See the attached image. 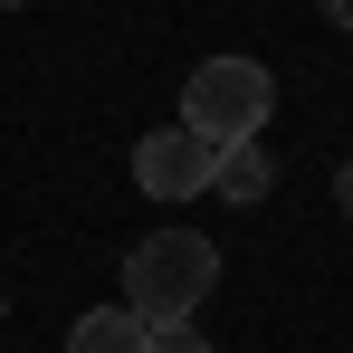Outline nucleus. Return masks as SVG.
<instances>
[{"label": "nucleus", "mask_w": 353, "mask_h": 353, "mask_svg": "<svg viewBox=\"0 0 353 353\" xmlns=\"http://www.w3.org/2000/svg\"><path fill=\"white\" fill-rule=\"evenodd\" d=\"M220 287V248L201 230H153L124 248V305L143 325H172V315H201V296Z\"/></svg>", "instance_id": "nucleus-1"}, {"label": "nucleus", "mask_w": 353, "mask_h": 353, "mask_svg": "<svg viewBox=\"0 0 353 353\" xmlns=\"http://www.w3.org/2000/svg\"><path fill=\"white\" fill-rule=\"evenodd\" d=\"M268 115H277V77L258 58H201L181 77V124L201 143H258Z\"/></svg>", "instance_id": "nucleus-2"}, {"label": "nucleus", "mask_w": 353, "mask_h": 353, "mask_svg": "<svg viewBox=\"0 0 353 353\" xmlns=\"http://www.w3.org/2000/svg\"><path fill=\"white\" fill-rule=\"evenodd\" d=\"M210 163H220V143H201L191 124H163V134L134 143V191L143 201H201L210 191Z\"/></svg>", "instance_id": "nucleus-3"}, {"label": "nucleus", "mask_w": 353, "mask_h": 353, "mask_svg": "<svg viewBox=\"0 0 353 353\" xmlns=\"http://www.w3.org/2000/svg\"><path fill=\"white\" fill-rule=\"evenodd\" d=\"M143 334H153V325H143L134 305H86V315L67 325V353H143Z\"/></svg>", "instance_id": "nucleus-4"}, {"label": "nucleus", "mask_w": 353, "mask_h": 353, "mask_svg": "<svg viewBox=\"0 0 353 353\" xmlns=\"http://www.w3.org/2000/svg\"><path fill=\"white\" fill-rule=\"evenodd\" d=\"M268 181H277V153H258V143H220V163H210V191L220 201H268Z\"/></svg>", "instance_id": "nucleus-5"}, {"label": "nucleus", "mask_w": 353, "mask_h": 353, "mask_svg": "<svg viewBox=\"0 0 353 353\" xmlns=\"http://www.w3.org/2000/svg\"><path fill=\"white\" fill-rule=\"evenodd\" d=\"M143 353H210V334H201L191 315H172V325H153V334H143Z\"/></svg>", "instance_id": "nucleus-6"}, {"label": "nucleus", "mask_w": 353, "mask_h": 353, "mask_svg": "<svg viewBox=\"0 0 353 353\" xmlns=\"http://www.w3.org/2000/svg\"><path fill=\"white\" fill-rule=\"evenodd\" d=\"M334 201H344V220H353V163H344V172H334Z\"/></svg>", "instance_id": "nucleus-7"}, {"label": "nucleus", "mask_w": 353, "mask_h": 353, "mask_svg": "<svg viewBox=\"0 0 353 353\" xmlns=\"http://www.w3.org/2000/svg\"><path fill=\"white\" fill-rule=\"evenodd\" d=\"M325 19H334V29H353V0H325Z\"/></svg>", "instance_id": "nucleus-8"}, {"label": "nucleus", "mask_w": 353, "mask_h": 353, "mask_svg": "<svg viewBox=\"0 0 353 353\" xmlns=\"http://www.w3.org/2000/svg\"><path fill=\"white\" fill-rule=\"evenodd\" d=\"M0 10H29V0H0Z\"/></svg>", "instance_id": "nucleus-9"}]
</instances>
